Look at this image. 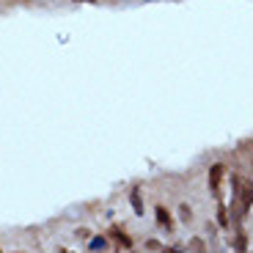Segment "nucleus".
Returning a JSON list of instances; mask_svg holds the SVG:
<instances>
[{
  "label": "nucleus",
  "instance_id": "nucleus-6",
  "mask_svg": "<svg viewBox=\"0 0 253 253\" xmlns=\"http://www.w3.org/2000/svg\"><path fill=\"white\" fill-rule=\"evenodd\" d=\"M217 223H220L223 228H231V217H228V209L223 207V204L217 207Z\"/></svg>",
  "mask_w": 253,
  "mask_h": 253
},
{
  "label": "nucleus",
  "instance_id": "nucleus-7",
  "mask_svg": "<svg viewBox=\"0 0 253 253\" xmlns=\"http://www.w3.org/2000/svg\"><path fill=\"white\" fill-rule=\"evenodd\" d=\"M245 248H248L245 231H237V237H234V251H245Z\"/></svg>",
  "mask_w": 253,
  "mask_h": 253
},
{
  "label": "nucleus",
  "instance_id": "nucleus-3",
  "mask_svg": "<svg viewBox=\"0 0 253 253\" xmlns=\"http://www.w3.org/2000/svg\"><path fill=\"white\" fill-rule=\"evenodd\" d=\"M110 237H113L121 248H132V240L124 234V228H121V226H110Z\"/></svg>",
  "mask_w": 253,
  "mask_h": 253
},
{
  "label": "nucleus",
  "instance_id": "nucleus-12",
  "mask_svg": "<svg viewBox=\"0 0 253 253\" xmlns=\"http://www.w3.org/2000/svg\"><path fill=\"white\" fill-rule=\"evenodd\" d=\"M77 237H80V240H91V231L88 228H77Z\"/></svg>",
  "mask_w": 253,
  "mask_h": 253
},
{
  "label": "nucleus",
  "instance_id": "nucleus-9",
  "mask_svg": "<svg viewBox=\"0 0 253 253\" xmlns=\"http://www.w3.org/2000/svg\"><path fill=\"white\" fill-rule=\"evenodd\" d=\"M88 248H94V251H99V248H108V240H105V237H94V240H88Z\"/></svg>",
  "mask_w": 253,
  "mask_h": 253
},
{
  "label": "nucleus",
  "instance_id": "nucleus-8",
  "mask_svg": "<svg viewBox=\"0 0 253 253\" xmlns=\"http://www.w3.org/2000/svg\"><path fill=\"white\" fill-rule=\"evenodd\" d=\"M179 217H182L184 223H190L193 220V209H190L187 204H182V207H179Z\"/></svg>",
  "mask_w": 253,
  "mask_h": 253
},
{
  "label": "nucleus",
  "instance_id": "nucleus-11",
  "mask_svg": "<svg viewBox=\"0 0 253 253\" xmlns=\"http://www.w3.org/2000/svg\"><path fill=\"white\" fill-rule=\"evenodd\" d=\"M187 248H190V251H204V242H201V240H193Z\"/></svg>",
  "mask_w": 253,
  "mask_h": 253
},
{
  "label": "nucleus",
  "instance_id": "nucleus-4",
  "mask_svg": "<svg viewBox=\"0 0 253 253\" xmlns=\"http://www.w3.org/2000/svg\"><path fill=\"white\" fill-rule=\"evenodd\" d=\"M154 212H157V223H160V226H165V231H173V220H171V212H168V209H165V207H157V209H154Z\"/></svg>",
  "mask_w": 253,
  "mask_h": 253
},
{
  "label": "nucleus",
  "instance_id": "nucleus-2",
  "mask_svg": "<svg viewBox=\"0 0 253 253\" xmlns=\"http://www.w3.org/2000/svg\"><path fill=\"white\" fill-rule=\"evenodd\" d=\"M223 176H226V165H212L209 168V190H212V196L220 201V196H223V190H220V182H223Z\"/></svg>",
  "mask_w": 253,
  "mask_h": 253
},
{
  "label": "nucleus",
  "instance_id": "nucleus-13",
  "mask_svg": "<svg viewBox=\"0 0 253 253\" xmlns=\"http://www.w3.org/2000/svg\"><path fill=\"white\" fill-rule=\"evenodd\" d=\"M83 3H96V0H83Z\"/></svg>",
  "mask_w": 253,
  "mask_h": 253
},
{
  "label": "nucleus",
  "instance_id": "nucleus-5",
  "mask_svg": "<svg viewBox=\"0 0 253 253\" xmlns=\"http://www.w3.org/2000/svg\"><path fill=\"white\" fill-rule=\"evenodd\" d=\"M129 204H132L135 215H143V198H140V190H132V193H129Z\"/></svg>",
  "mask_w": 253,
  "mask_h": 253
},
{
  "label": "nucleus",
  "instance_id": "nucleus-1",
  "mask_svg": "<svg viewBox=\"0 0 253 253\" xmlns=\"http://www.w3.org/2000/svg\"><path fill=\"white\" fill-rule=\"evenodd\" d=\"M231 187H234V201H231V223H240L248 215V209L253 207V182L245 176H231Z\"/></svg>",
  "mask_w": 253,
  "mask_h": 253
},
{
  "label": "nucleus",
  "instance_id": "nucleus-10",
  "mask_svg": "<svg viewBox=\"0 0 253 253\" xmlns=\"http://www.w3.org/2000/svg\"><path fill=\"white\" fill-rule=\"evenodd\" d=\"M146 248H149V251H163V245H160L157 240H149V242H146Z\"/></svg>",
  "mask_w": 253,
  "mask_h": 253
}]
</instances>
